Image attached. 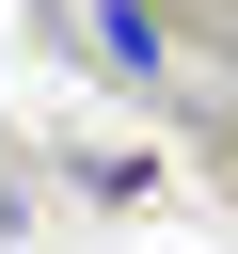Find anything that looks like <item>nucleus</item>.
I'll use <instances>...</instances> for the list:
<instances>
[{"mask_svg": "<svg viewBox=\"0 0 238 254\" xmlns=\"http://www.w3.org/2000/svg\"><path fill=\"white\" fill-rule=\"evenodd\" d=\"M48 48H63V64H95V79H127V95H159V79H175L159 0H48Z\"/></svg>", "mask_w": 238, "mask_h": 254, "instance_id": "1", "label": "nucleus"}, {"mask_svg": "<svg viewBox=\"0 0 238 254\" xmlns=\"http://www.w3.org/2000/svg\"><path fill=\"white\" fill-rule=\"evenodd\" d=\"M48 175H63L79 206H143V190H159V159H143V143H63Z\"/></svg>", "mask_w": 238, "mask_h": 254, "instance_id": "2", "label": "nucleus"}]
</instances>
